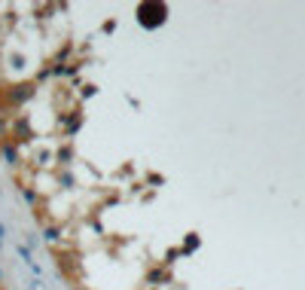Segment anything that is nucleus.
Wrapping results in <instances>:
<instances>
[{"mask_svg":"<svg viewBox=\"0 0 305 290\" xmlns=\"http://www.w3.org/2000/svg\"><path fill=\"white\" fill-rule=\"evenodd\" d=\"M165 18H168V6L159 3V0H150V3H141V6H137V21H141V28L156 31L159 24H165Z\"/></svg>","mask_w":305,"mask_h":290,"instance_id":"1","label":"nucleus"},{"mask_svg":"<svg viewBox=\"0 0 305 290\" xmlns=\"http://www.w3.org/2000/svg\"><path fill=\"white\" fill-rule=\"evenodd\" d=\"M0 153H3L6 159H9V165H18V156H15V147H12L9 141H3V144H0Z\"/></svg>","mask_w":305,"mask_h":290,"instance_id":"2","label":"nucleus"},{"mask_svg":"<svg viewBox=\"0 0 305 290\" xmlns=\"http://www.w3.org/2000/svg\"><path fill=\"white\" fill-rule=\"evenodd\" d=\"M18 257H21V260H24V263H27V266H31V269H34V272H40V266H37V260H34V257H31V251H27V248H24V245H18Z\"/></svg>","mask_w":305,"mask_h":290,"instance_id":"3","label":"nucleus"},{"mask_svg":"<svg viewBox=\"0 0 305 290\" xmlns=\"http://www.w3.org/2000/svg\"><path fill=\"white\" fill-rule=\"evenodd\" d=\"M3 239H6V229H3V223H0V242H3Z\"/></svg>","mask_w":305,"mask_h":290,"instance_id":"4","label":"nucleus"},{"mask_svg":"<svg viewBox=\"0 0 305 290\" xmlns=\"http://www.w3.org/2000/svg\"><path fill=\"white\" fill-rule=\"evenodd\" d=\"M0 135H3V122H0Z\"/></svg>","mask_w":305,"mask_h":290,"instance_id":"5","label":"nucleus"}]
</instances>
